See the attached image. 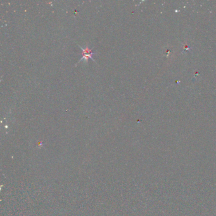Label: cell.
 Returning a JSON list of instances; mask_svg holds the SVG:
<instances>
[{
	"instance_id": "1",
	"label": "cell",
	"mask_w": 216,
	"mask_h": 216,
	"mask_svg": "<svg viewBox=\"0 0 216 216\" xmlns=\"http://www.w3.org/2000/svg\"><path fill=\"white\" fill-rule=\"evenodd\" d=\"M79 47L82 50V55H83V57H82L79 61H79H81V60H84L86 61V62L88 63V60L89 58H91L92 61H95V62H96V61L92 58V55H95L96 54V53H95V52H92V48H89L88 46L86 48H83V47H81L80 45H78Z\"/></svg>"
}]
</instances>
